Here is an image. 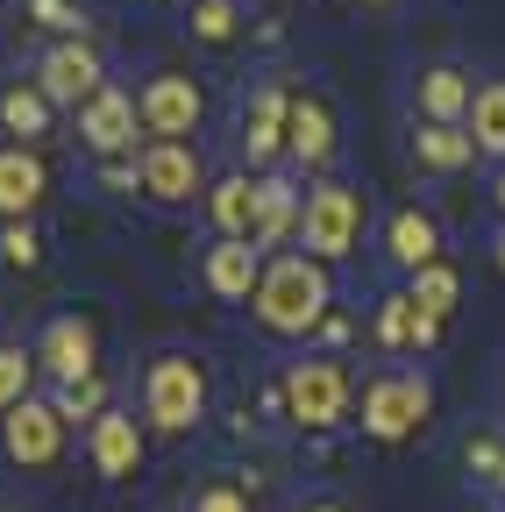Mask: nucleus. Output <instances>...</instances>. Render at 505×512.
Returning <instances> with one entry per match:
<instances>
[{
	"label": "nucleus",
	"mask_w": 505,
	"mask_h": 512,
	"mask_svg": "<svg viewBox=\"0 0 505 512\" xmlns=\"http://www.w3.org/2000/svg\"><path fill=\"white\" fill-rule=\"evenodd\" d=\"M249 306H257V320H264L271 335H313L335 313L328 264H313V256H271L264 278H257V292H249Z\"/></svg>",
	"instance_id": "f257e3e1"
},
{
	"label": "nucleus",
	"mask_w": 505,
	"mask_h": 512,
	"mask_svg": "<svg viewBox=\"0 0 505 512\" xmlns=\"http://www.w3.org/2000/svg\"><path fill=\"white\" fill-rule=\"evenodd\" d=\"M363 192L356 185H342V178H328V185H313L306 192V214H299V242H306V256L313 264H342V256L356 249V235H363Z\"/></svg>",
	"instance_id": "f03ea898"
},
{
	"label": "nucleus",
	"mask_w": 505,
	"mask_h": 512,
	"mask_svg": "<svg viewBox=\"0 0 505 512\" xmlns=\"http://www.w3.org/2000/svg\"><path fill=\"white\" fill-rule=\"evenodd\" d=\"M200 413H207V370L193 356H157L143 370V420L164 434H185Z\"/></svg>",
	"instance_id": "7ed1b4c3"
},
{
	"label": "nucleus",
	"mask_w": 505,
	"mask_h": 512,
	"mask_svg": "<svg viewBox=\"0 0 505 512\" xmlns=\"http://www.w3.org/2000/svg\"><path fill=\"white\" fill-rule=\"evenodd\" d=\"M278 399H285V413H292L306 434H328V427L349 413V370H342L335 356H306V363L285 370Z\"/></svg>",
	"instance_id": "20e7f679"
},
{
	"label": "nucleus",
	"mask_w": 505,
	"mask_h": 512,
	"mask_svg": "<svg viewBox=\"0 0 505 512\" xmlns=\"http://www.w3.org/2000/svg\"><path fill=\"white\" fill-rule=\"evenodd\" d=\"M434 392H427V377L413 370H385V377H370L363 384V434L370 441H406L420 420H427Z\"/></svg>",
	"instance_id": "39448f33"
},
{
	"label": "nucleus",
	"mask_w": 505,
	"mask_h": 512,
	"mask_svg": "<svg viewBox=\"0 0 505 512\" xmlns=\"http://www.w3.org/2000/svg\"><path fill=\"white\" fill-rule=\"evenodd\" d=\"M136 114H143V136H150V143H185V136L200 128L207 100H200V86L185 79V72H157V79L136 93Z\"/></svg>",
	"instance_id": "423d86ee"
},
{
	"label": "nucleus",
	"mask_w": 505,
	"mask_h": 512,
	"mask_svg": "<svg viewBox=\"0 0 505 512\" xmlns=\"http://www.w3.org/2000/svg\"><path fill=\"white\" fill-rule=\"evenodd\" d=\"M100 86H107V72H100V50H93L86 36L50 43L43 64H36V93H43L50 107H86Z\"/></svg>",
	"instance_id": "0eeeda50"
},
{
	"label": "nucleus",
	"mask_w": 505,
	"mask_h": 512,
	"mask_svg": "<svg viewBox=\"0 0 505 512\" xmlns=\"http://www.w3.org/2000/svg\"><path fill=\"white\" fill-rule=\"evenodd\" d=\"M36 370H50L57 384H86V377H100V342H93V320H79V313L50 320L43 342H36Z\"/></svg>",
	"instance_id": "6e6552de"
},
{
	"label": "nucleus",
	"mask_w": 505,
	"mask_h": 512,
	"mask_svg": "<svg viewBox=\"0 0 505 512\" xmlns=\"http://www.w3.org/2000/svg\"><path fill=\"white\" fill-rule=\"evenodd\" d=\"M0 434H8V456L22 470H50L57 456H65V420H57L50 399H22L8 420H0Z\"/></svg>",
	"instance_id": "1a4fd4ad"
},
{
	"label": "nucleus",
	"mask_w": 505,
	"mask_h": 512,
	"mask_svg": "<svg viewBox=\"0 0 505 512\" xmlns=\"http://www.w3.org/2000/svg\"><path fill=\"white\" fill-rule=\"evenodd\" d=\"M136 185L150 192V200H164V207L193 200V192H207V178H200V150H193V143H143V157H136Z\"/></svg>",
	"instance_id": "9d476101"
},
{
	"label": "nucleus",
	"mask_w": 505,
	"mask_h": 512,
	"mask_svg": "<svg viewBox=\"0 0 505 512\" xmlns=\"http://www.w3.org/2000/svg\"><path fill=\"white\" fill-rule=\"evenodd\" d=\"M136 128H143L136 93H121V86H100V93L79 107V136H86V150H93V157H121V150H136Z\"/></svg>",
	"instance_id": "9b49d317"
},
{
	"label": "nucleus",
	"mask_w": 505,
	"mask_h": 512,
	"mask_svg": "<svg viewBox=\"0 0 505 512\" xmlns=\"http://www.w3.org/2000/svg\"><path fill=\"white\" fill-rule=\"evenodd\" d=\"M285 121H292V93L285 86L249 93V107H242V157H249V171H264V164L285 157Z\"/></svg>",
	"instance_id": "f8f14e48"
},
{
	"label": "nucleus",
	"mask_w": 505,
	"mask_h": 512,
	"mask_svg": "<svg viewBox=\"0 0 505 512\" xmlns=\"http://www.w3.org/2000/svg\"><path fill=\"white\" fill-rule=\"evenodd\" d=\"M43 192H50V164L36 150H0V221H29L43 207Z\"/></svg>",
	"instance_id": "ddd939ff"
},
{
	"label": "nucleus",
	"mask_w": 505,
	"mask_h": 512,
	"mask_svg": "<svg viewBox=\"0 0 505 512\" xmlns=\"http://www.w3.org/2000/svg\"><path fill=\"white\" fill-rule=\"evenodd\" d=\"M257 278H264V249L249 242V235H221L207 249V292L214 299H249Z\"/></svg>",
	"instance_id": "4468645a"
},
{
	"label": "nucleus",
	"mask_w": 505,
	"mask_h": 512,
	"mask_svg": "<svg viewBox=\"0 0 505 512\" xmlns=\"http://www.w3.org/2000/svg\"><path fill=\"white\" fill-rule=\"evenodd\" d=\"M285 157H299L306 171H321L335 157V114L328 100H313V93H292V121H285Z\"/></svg>",
	"instance_id": "2eb2a0df"
},
{
	"label": "nucleus",
	"mask_w": 505,
	"mask_h": 512,
	"mask_svg": "<svg viewBox=\"0 0 505 512\" xmlns=\"http://www.w3.org/2000/svg\"><path fill=\"white\" fill-rule=\"evenodd\" d=\"M86 456H93L100 477H136V463H143V427H136L129 413H100L93 434H86Z\"/></svg>",
	"instance_id": "dca6fc26"
},
{
	"label": "nucleus",
	"mask_w": 505,
	"mask_h": 512,
	"mask_svg": "<svg viewBox=\"0 0 505 512\" xmlns=\"http://www.w3.org/2000/svg\"><path fill=\"white\" fill-rule=\"evenodd\" d=\"M385 256H392L399 271H427V264H441V228H434V214L399 207V214L385 221Z\"/></svg>",
	"instance_id": "f3484780"
},
{
	"label": "nucleus",
	"mask_w": 505,
	"mask_h": 512,
	"mask_svg": "<svg viewBox=\"0 0 505 512\" xmlns=\"http://www.w3.org/2000/svg\"><path fill=\"white\" fill-rule=\"evenodd\" d=\"M299 214H306V192H299V185L257 178V228H249V242H257V249H278L285 235H299Z\"/></svg>",
	"instance_id": "a211bd4d"
},
{
	"label": "nucleus",
	"mask_w": 505,
	"mask_h": 512,
	"mask_svg": "<svg viewBox=\"0 0 505 512\" xmlns=\"http://www.w3.org/2000/svg\"><path fill=\"white\" fill-rule=\"evenodd\" d=\"M470 157H477V143H470L463 121H420L413 128V164L420 171H463Z\"/></svg>",
	"instance_id": "6ab92c4d"
},
{
	"label": "nucleus",
	"mask_w": 505,
	"mask_h": 512,
	"mask_svg": "<svg viewBox=\"0 0 505 512\" xmlns=\"http://www.w3.org/2000/svg\"><path fill=\"white\" fill-rule=\"evenodd\" d=\"M470 93L477 86L456 72V64H427V72H420V121H463Z\"/></svg>",
	"instance_id": "aec40b11"
},
{
	"label": "nucleus",
	"mask_w": 505,
	"mask_h": 512,
	"mask_svg": "<svg viewBox=\"0 0 505 512\" xmlns=\"http://www.w3.org/2000/svg\"><path fill=\"white\" fill-rule=\"evenodd\" d=\"M207 214H214V228L221 235H249L257 228V178H221V185H207Z\"/></svg>",
	"instance_id": "412c9836"
},
{
	"label": "nucleus",
	"mask_w": 505,
	"mask_h": 512,
	"mask_svg": "<svg viewBox=\"0 0 505 512\" xmlns=\"http://www.w3.org/2000/svg\"><path fill=\"white\" fill-rule=\"evenodd\" d=\"M463 128H470V143H477L484 157H505V79H491V86L470 93Z\"/></svg>",
	"instance_id": "4be33fe9"
},
{
	"label": "nucleus",
	"mask_w": 505,
	"mask_h": 512,
	"mask_svg": "<svg viewBox=\"0 0 505 512\" xmlns=\"http://www.w3.org/2000/svg\"><path fill=\"white\" fill-rule=\"evenodd\" d=\"M0 121H8L15 136H22V150H36V136H50V100L36 93V79L0 93Z\"/></svg>",
	"instance_id": "5701e85b"
},
{
	"label": "nucleus",
	"mask_w": 505,
	"mask_h": 512,
	"mask_svg": "<svg viewBox=\"0 0 505 512\" xmlns=\"http://www.w3.org/2000/svg\"><path fill=\"white\" fill-rule=\"evenodd\" d=\"M427 320H449L456 313V299H463V278H456V264H427V271H413V292H406Z\"/></svg>",
	"instance_id": "b1692460"
},
{
	"label": "nucleus",
	"mask_w": 505,
	"mask_h": 512,
	"mask_svg": "<svg viewBox=\"0 0 505 512\" xmlns=\"http://www.w3.org/2000/svg\"><path fill=\"white\" fill-rule=\"evenodd\" d=\"M29 377H36V349L0 342V413H15V406L29 399Z\"/></svg>",
	"instance_id": "393cba45"
},
{
	"label": "nucleus",
	"mask_w": 505,
	"mask_h": 512,
	"mask_svg": "<svg viewBox=\"0 0 505 512\" xmlns=\"http://www.w3.org/2000/svg\"><path fill=\"white\" fill-rule=\"evenodd\" d=\"M370 335L385 342V349H413V299H406V292L377 299V320H370Z\"/></svg>",
	"instance_id": "a878e982"
},
{
	"label": "nucleus",
	"mask_w": 505,
	"mask_h": 512,
	"mask_svg": "<svg viewBox=\"0 0 505 512\" xmlns=\"http://www.w3.org/2000/svg\"><path fill=\"white\" fill-rule=\"evenodd\" d=\"M57 420H100L107 413V384L100 377H86V384H57Z\"/></svg>",
	"instance_id": "bb28decb"
},
{
	"label": "nucleus",
	"mask_w": 505,
	"mask_h": 512,
	"mask_svg": "<svg viewBox=\"0 0 505 512\" xmlns=\"http://www.w3.org/2000/svg\"><path fill=\"white\" fill-rule=\"evenodd\" d=\"M463 463H470V477H484V484H498V491H505V441H498V434H470Z\"/></svg>",
	"instance_id": "cd10ccee"
},
{
	"label": "nucleus",
	"mask_w": 505,
	"mask_h": 512,
	"mask_svg": "<svg viewBox=\"0 0 505 512\" xmlns=\"http://www.w3.org/2000/svg\"><path fill=\"white\" fill-rule=\"evenodd\" d=\"M235 22H242L235 0H200V8H193V36H200V43H228Z\"/></svg>",
	"instance_id": "c85d7f7f"
},
{
	"label": "nucleus",
	"mask_w": 505,
	"mask_h": 512,
	"mask_svg": "<svg viewBox=\"0 0 505 512\" xmlns=\"http://www.w3.org/2000/svg\"><path fill=\"white\" fill-rule=\"evenodd\" d=\"M29 15H36V22H43V29H50L57 43H72V36L86 29V15L72 8V0H29Z\"/></svg>",
	"instance_id": "c756f323"
},
{
	"label": "nucleus",
	"mask_w": 505,
	"mask_h": 512,
	"mask_svg": "<svg viewBox=\"0 0 505 512\" xmlns=\"http://www.w3.org/2000/svg\"><path fill=\"white\" fill-rule=\"evenodd\" d=\"M0 256H8V264H15V271H29V264H36V256H43V242H36V228H29V221H8V228H0Z\"/></svg>",
	"instance_id": "7c9ffc66"
},
{
	"label": "nucleus",
	"mask_w": 505,
	"mask_h": 512,
	"mask_svg": "<svg viewBox=\"0 0 505 512\" xmlns=\"http://www.w3.org/2000/svg\"><path fill=\"white\" fill-rule=\"evenodd\" d=\"M193 512H249V491H242V484H207V491L193 498Z\"/></svg>",
	"instance_id": "2f4dec72"
},
{
	"label": "nucleus",
	"mask_w": 505,
	"mask_h": 512,
	"mask_svg": "<svg viewBox=\"0 0 505 512\" xmlns=\"http://www.w3.org/2000/svg\"><path fill=\"white\" fill-rule=\"evenodd\" d=\"M100 178H107V185H114V192H143V185H136V164H107V171H100Z\"/></svg>",
	"instance_id": "473e14b6"
},
{
	"label": "nucleus",
	"mask_w": 505,
	"mask_h": 512,
	"mask_svg": "<svg viewBox=\"0 0 505 512\" xmlns=\"http://www.w3.org/2000/svg\"><path fill=\"white\" fill-rule=\"evenodd\" d=\"M313 335H321V342H342V335H349V313H328V320H321Z\"/></svg>",
	"instance_id": "72a5a7b5"
},
{
	"label": "nucleus",
	"mask_w": 505,
	"mask_h": 512,
	"mask_svg": "<svg viewBox=\"0 0 505 512\" xmlns=\"http://www.w3.org/2000/svg\"><path fill=\"white\" fill-rule=\"evenodd\" d=\"M498 207H505V171H498Z\"/></svg>",
	"instance_id": "f704fd0d"
},
{
	"label": "nucleus",
	"mask_w": 505,
	"mask_h": 512,
	"mask_svg": "<svg viewBox=\"0 0 505 512\" xmlns=\"http://www.w3.org/2000/svg\"><path fill=\"white\" fill-rule=\"evenodd\" d=\"M498 271H505V235H498Z\"/></svg>",
	"instance_id": "c9c22d12"
},
{
	"label": "nucleus",
	"mask_w": 505,
	"mask_h": 512,
	"mask_svg": "<svg viewBox=\"0 0 505 512\" xmlns=\"http://www.w3.org/2000/svg\"><path fill=\"white\" fill-rule=\"evenodd\" d=\"M356 8H385V0H356Z\"/></svg>",
	"instance_id": "e433bc0d"
},
{
	"label": "nucleus",
	"mask_w": 505,
	"mask_h": 512,
	"mask_svg": "<svg viewBox=\"0 0 505 512\" xmlns=\"http://www.w3.org/2000/svg\"><path fill=\"white\" fill-rule=\"evenodd\" d=\"M313 512H342V505H313Z\"/></svg>",
	"instance_id": "4c0bfd02"
}]
</instances>
